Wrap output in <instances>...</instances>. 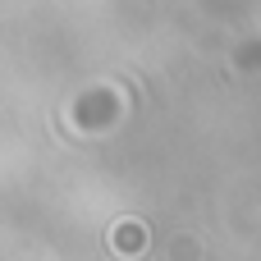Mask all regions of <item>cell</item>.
<instances>
[{"instance_id":"cell-1","label":"cell","mask_w":261,"mask_h":261,"mask_svg":"<svg viewBox=\"0 0 261 261\" xmlns=\"http://www.w3.org/2000/svg\"><path fill=\"white\" fill-rule=\"evenodd\" d=\"M115 239H119V252H142V229L138 225L133 229H119Z\"/></svg>"}]
</instances>
